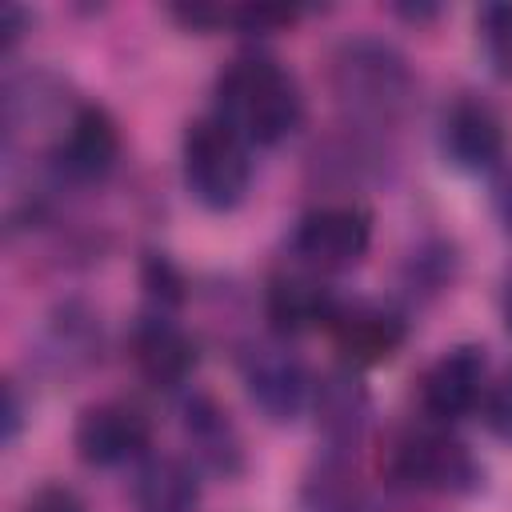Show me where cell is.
I'll list each match as a JSON object with an SVG mask.
<instances>
[{
    "instance_id": "cell-1",
    "label": "cell",
    "mask_w": 512,
    "mask_h": 512,
    "mask_svg": "<svg viewBox=\"0 0 512 512\" xmlns=\"http://www.w3.org/2000/svg\"><path fill=\"white\" fill-rule=\"evenodd\" d=\"M300 112V88L272 56H236L216 76V116L244 144H280L300 124Z\"/></svg>"
},
{
    "instance_id": "cell-2",
    "label": "cell",
    "mask_w": 512,
    "mask_h": 512,
    "mask_svg": "<svg viewBox=\"0 0 512 512\" xmlns=\"http://www.w3.org/2000/svg\"><path fill=\"white\" fill-rule=\"evenodd\" d=\"M328 80H332V96L340 100V108L368 124L400 120L416 92V76L408 60L392 44L372 40V36H356L340 44L332 52Z\"/></svg>"
},
{
    "instance_id": "cell-3",
    "label": "cell",
    "mask_w": 512,
    "mask_h": 512,
    "mask_svg": "<svg viewBox=\"0 0 512 512\" xmlns=\"http://www.w3.org/2000/svg\"><path fill=\"white\" fill-rule=\"evenodd\" d=\"M180 160H184V184H188L192 200L212 212L236 208L252 184L248 144L216 112L188 124Z\"/></svg>"
},
{
    "instance_id": "cell-4",
    "label": "cell",
    "mask_w": 512,
    "mask_h": 512,
    "mask_svg": "<svg viewBox=\"0 0 512 512\" xmlns=\"http://www.w3.org/2000/svg\"><path fill=\"white\" fill-rule=\"evenodd\" d=\"M380 472L396 488L460 492L476 480V464L460 440L432 428H400L380 452Z\"/></svg>"
},
{
    "instance_id": "cell-5",
    "label": "cell",
    "mask_w": 512,
    "mask_h": 512,
    "mask_svg": "<svg viewBox=\"0 0 512 512\" xmlns=\"http://www.w3.org/2000/svg\"><path fill=\"white\" fill-rule=\"evenodd\" d=\"M372 240V216L356 204H328L300 220L292 248L312 272H344L360 264Z\"/></svg>"
},
{
    "instance_id": "cell-6",
    "label": "cell",
    "mask_w": 512,
    "mask_h": 512,
    "mask_svg": "<svg viewBox=\"0 0 512 512\" xmlns=\"http://www.w3.org/2000/svg\"><path fill=\"white\" fill-rule=\"evenodd\" d=\"M148 440H152L148 416L124 400H104V404L84 408L76 420V432H72L76 456L96 468H112V464L140 456L148 448Z\"/></svg>"
},
{
    "instance_id": "cell-7",
    "label": "cell",
    "mask_w": 512,
    "mask_h": 512,
    "mask_svg": "<svg viewBox=\"0 0 512 512\" xmlns=\"http://www.w3.org/2000/svg\"><path fill=\"white\" fill-rule=\"evenodd\" d=\"M336 352L348 360V368H372L392 360L404 348L408 324L400 312L376 304V300H356V304H336L328 320Z\"/></svg>"
},
{
    "instance_id": "cell-8",
    "label": "cell",
    "mask_w": 512,
    "mask_h": 512,
    "mask_svg": "<svg viewBox=\"0 0 512 512\" xmlns=\"http://www.w3.org/2000/svg\"><path fill=\"white\" fill-rule=\"evenodd\" d=\"M52 160H56L60 176H68L76 184L104 180L120 160V124L100 104L76 108L60 144H56V152H52Z\"/></svg>"
},
{
    "instance_id": "cell-9",
    "label": "cell",
    "mask_w": 512,
    "mask_h": 512,
    "mask_svg": "<svg viewBox=\"0 0 512 512\" xmlns=\"http://www.w3.org/2000/svg\"><path fill=\"white\" fill-rule=\"evenodd\" d=\"M484 348L476 344H456L448 348L420 380V404L432 420H460L480 404L484 392Z\"/></svg>"
},
{
    "instance_id": "cell-10",
    "label": "cell",
    "mask_w": 512,
    "mask_h": 512,
    "mask_svg": "<svg viewBox=\"0 0 512 512\" xmlns=\"http://www.w3.org/2000/svg\"><path fill=\"white\" fill-rule=\"evenodd\" d=\"M128 356L136 372L156 388H176L196 368V344L192 336L164 320V316H140L128 332Z\"/></svg>"
},
{
    "instance_id": "cell-11",
    "label": "cell",
    "mask_w": 512,
    "mask_h": 512,
    "mask_svg": "<svg viewBox=\"0 0 512 512\" xmlns=\"http://www.w3.org/2000/svg\"><path fill=\"white\" fill-rule=\"evenodd\" d=\"M244 384H248L252 404L276 424L296 420V412L304 408V396H308L304 364L288 348H276V344H264L244 360Z\"/></svg>"
},
{
    "instance_id": "cell-12",
    "label": "cell",
    "mask_w": 512,
    "mask_h": 512,
    "mask_svg": "<svg viewBox=\"0 0 512 512\" xmlns=\"http://www.w3.org/2000/svg\"><path fill=\"white\" fill-rule=\"evenodd\" d=\"M504 144H508L504 120L488 100L460 96L444 112V152L456 168H468V172L492 168L504 156Z\"/></svg>"
},
{
    "instance_id": "cell-13",
    "label": "cell",
    "mask_w": 512,
    "mask_h": 512,
    "mask_svg": "<svg viewBox=\"0 0 512 512\" xmlns=\"http://www.w3.org/2000/svg\"><path fill=\"white\" fill-rule=\"evenodd\" d=\"M336 312L332 292L308 272H276L264 288V316L276 336H300L312 328H328Z\"/></svg>"
},
{
    "instance_id": "cell-14",
    "label": "cell",
    "mask_w": 512,
    "mask_h": 512,
    "mask_svg": "<svg viewBox=\"0 0 512 512\" xmlns=\"http://www.w3.org/2000/svg\"><path fill=\"white\" fill-rule=\"evenodd\" d=\"M316 424L324 432V440L344 452L360 440L364 424H368V388L360 384L356 368H332L320 388H316Z\"/></svg>"
},
{
    "instance_id": "cell-15",
    "label": "cell",
    "mask_w": 512,
    "mask_h": 512,
    "mask_svg": "<svg viewBox=\"0 0 512 512\" xmlns=\"http://www.w3.org/2000/svg\"><path fill=\"white\" fill-rule=\"evenodd\" d=\"M184 436L196 448L200 464H208L212 472H224V476L240 472V464H244L240 432H236V424L228 420V412L212 396L200 392V396H192L184 404Z\"/></svg>"
},
{
    "instance_id": "cell-16",
    "label": "cell",
    "mask_w": 512,
    "mask_h": 512,
    "mask_svg": "<svg viewBox=\"0 0 512 512\" xmlns=\"http://www.w3.org/2000/svg\"><path fill=\"white\" fill-rule=\"evenodd\" d=\"M196 500H200L196 472L180 456H152L136 472V488H132L136 512H196Z\"/></svg>"
},
{
    "instance_id": "cell-17",
    "label": "cell",
    "mask_w": 512,
    "mask_h": 512,
    "mask_svg": "<svg viewBox=\"0 0 512 512\" xmlns=\"http://www.w3.org/2000/svg\"><path fill=\"white\" fill-rule=\"evenodd\" d=\"M476 28L496 76L512 80V4H484L476 16Z\"/></svg>"
},
{
    "instance_id": "cell-18",
    "label": "cell",
    "mask_w": 512,
    "mask_h": 512,
    "mask_svg": "<svg viewBox=\"0 0 512 512\" xmlns=\"http://www.w3.org/2000/svg\"><path fill=\"white\" fill-rule=\"evenodd\" d=\"M304 504L308 512H352L356 508V488L348 484V472L328 464L320 476L304 484Z\"/></svg>"
},
{
    "instance_id": "cell-19",
    "label": "cell",
    "mask_w": 512,
    "mask_h": 512,
    "mask_svg": "<svg viewBox=\"0 0 512 512\" xmlns=\"http://www.w3.org/2000/svg\"><path fill=\"white\" fill-rule=\"evenodd\" d=\"M140 280L148 288V296L156 304H180L184 300V272L164 256V252H148L144 264H140Z\"/></svg>"
},
{
    "instance_id": "cell-20",
    "label": "cell",
    "mask_w": 512,
    "mask_h": 512,
    "mask_svg": "<svg viewBox=\"0 0 512 512\" xmlns=\"http://www.w3.org/2000/svg\"><path fill=\"white\" fill-rule=\"evenodd\" d=\"M228 20L240 24L244 32H276L284 24L296 20V8H280V4H244V8H228Z\"/></svg>"
},
{
    "instance_id": "cell-21",
    "label": "cell",
    "mask_w": 512,
    "mask_h": 512,
    "mask_svg": "<svg viewBox=\"0 0 512 512\" xmlns=\"http://www.w3.org/2000/svg\"><path fill=\"white\" fill-rule=\"evenodd\" d=\"M484 424L500 436L512 440V368L492 384V392L484 396Z\"/></svg>"
},
{
    "instance_id": "cell-22",
    "label": "cell",
    "mask_w": 512,
    "mask_h": 512,
    "mask_svg": "<svg viewBox=\"0 0 512 512\" xmlns=\"http://www.w3.org/2000/svg\"><path fill=\"white\" fill-rule=\"evenodd\" d=\"M24 512H88V508H84V500H80L72 488H64V484H44V488H36V492L28 496Z\"/></svg>"
},
{
    "instance_id": "cell-23",
    "label": "cell",
    "mask_w": 512,
    "mask_h": 512,
    "mask_svg": "<svg viewBox=\"0 0 512 512\" xmlns=\"http://www.w3.org/2000/svg\"><path fill=\"white\" fill-rule=\"evenodd\" d=\"M24 28H28V12H24L20 4H4V8H0V44L12 48V44L24 36Z\"/></svg>"
},
{
    "instance_id": "cell-24",
    "label": "cell",
    "mask_w": 512,
    "mask_h": 512,
    "mask_svg": "<svg viewBox=\"0 0 512 512\" xmlns=\"http://www.w3.org/2000/svg\"><path fill=\"white\" fill-rule=\"evenodd\" d=\"M496 212H500V220H504V228L512 232V172L496 180Z\"/></svg>"
},
{
    "instance_id": "cell-25",
    "label": "cell",
    "mask_w": 512,
    "mask_h": 512,
    "mask_svg": "<svg viewBox=\"0 0 512 512\" xmlns=\"http://www.w3.org/2000/svg\"><path fill=\"white\" fill-rule=\"evenodd\" d=\"M504 324H508V332H512V272H508V280H504Z\"/></svg>"
}]
</instances>
